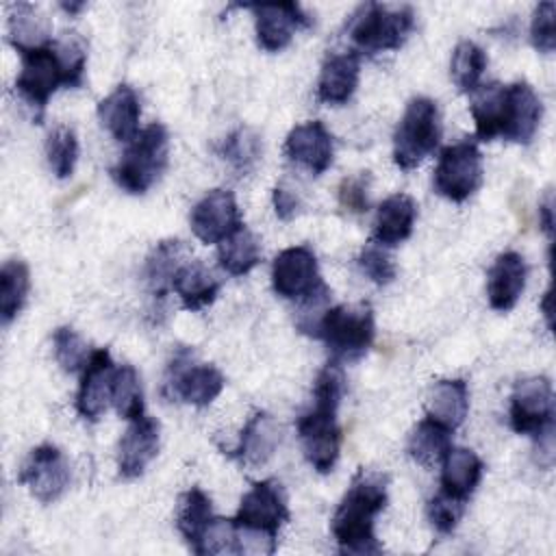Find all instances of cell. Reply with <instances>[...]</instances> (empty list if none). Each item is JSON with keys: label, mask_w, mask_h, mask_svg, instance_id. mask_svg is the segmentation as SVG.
<instances>
[{"label": "cell", "mask_w": 556, "mask_h": 556, "mask_svg": "<svg viewBox=\"0 0 556 556\" xmlns=\"http://www.w3.org/2000/svg\"><path fill=\"white\" fill-rule=\"evenodd\" d=\"M469 111L480 141L502 137L528 146L539 130L543 102L526 80H515L510 85L486 83L471 91Z\"/></svg>", "instance_id": "obj_1"}, {"label": "cell", "mask_w": 556, "mask_h": 556, "mask_svg": "<svg viewBox=\"0 0 556 556\" xmlns=\"http://www.w3.org/2000/svg\"><path fill=\"white\" fill-rule=\"evenodd\" d=\"M20 56L22 65L15 89L35 111L37 122L43 117L46 104L59 87L76 89L85 80L87 43L78 33H65V37L22 52Z\"/></svg>", "instance_id": "obj_2"}, {"label": "cell", "mask_w": 556, "mask_h": 556, "mask_svg": "<svg viewBox=\"0 0 556 556\" xmlns=\"http://www.w3.org/2000/svg\"><path fill=\"white\" fill-rule=\"evenodd\" d=\"M389 478L380 471L358 469L339 502L330 528L332 536L343 554H378L380 543L376 539V517L389 502Z\"/></svg>", "instance_id": "obj_3"}, {"label": "cell", "mask_w": 556, "mask_h": 556, "mask_svg": "<svg viewBox=\"0 0 556 556\" xmlns=\"http://www.w3.org/2000/svg\"><path fill=\"white\" fill-rule=\"evenodd\" d=\"M289 519L285 489L278 480L254 482L241 497L235 515L237 554H271L278 545V532Z\"/></svg>", "instance_id": "obj_4"}, {"label": "cell", "mask_w": 556, "mask_h": 556, "mask_svg": "<svg viewBox=\"0 0 556 556\" xmlns=\"http://www.w3.org/2000/svg\"><path fill=\"white\" fill-rule=\"evenodd\" d=\"M415 30V11L408 4H361L348 20L345 33L358 56L400 50Z\"/></svg>", "instance_id": "obj_5"}, {"label": "cell", "mask_w": 556, "mask_h": 556, "mask_svg": "<svg viewBox=\"0 0 556 556\" xmlns=\"http://www.w3.org/2000/svg\"><path fill=\"white\" fill-rule=\"evenodd\" d=\"M169 165V132L154 122L139 130L128 143L124 156L111 167V178L119 189L132 195H143Z\"/></svg>", "instance_id": "obj_6"}, {"label": "cell", "mask_w": 556, "mask_h": 556, "mask_svg": "<svg viewBox=\"0 0 556 556\" xmlns=\"http://www.w3.org/2000/svg\"><path fill=\"white\" fill-rule=\"evenodd\" d=\"M376 337L374 311L369 304L328 306L319 321L317 339L328 345L330 361L352 363L367 354Z\"/></svg>", "instance_id": "obj_7"}, {"label": "cell", "mask_w": 556, "mask_h": 556, "mask_svg": "<svg viewBox=\"0 0 556 556\" xmlns=\"http://www.w3.org/2000/svg\"><path fill=\"white\" fill-rule=\"evenodd\" d=\"M441 141V115L432 98H413L393 132V163L408 172L415 169Z\"/></svg>", "instance_id": "obj_8"}, {"label": "cell", "mask_w": 556, "mask_h": 556, "mask_svg": "<svg viewBox=\"0 0 556 556\" xmlns=\"http://www.w3.org/2000/svg\"><path fill=\"white\" fill-rule=\"evenodd\" d=\"M482 154L473 139L456 141L441 150L432 187L434 191L450 202H465L482 185Z\"/></svg>", "instance_id": "obj_9"}, {"label": "cell", "mask_w": 556, "mask_h": 556, "mask_svg": "<svg viewBox=\"0 0 556 556\" xmlns=\"http://www.w3.org/2000/svg\"><path fill=\"white\" fill-rule=\"evenodd\" d=\"M224 384L226 378L215 365L195 363L193 350L178 348L167 365L163 389L169 400H180L202 408L224 391Z\"/></svg>", "instance_id": "obj_10"}, {"label": "cell", "mask_w": 556, "mask_h": 556, "mask_svg": "<svg viewBox=\"0 0 556 556\" xmlns=\"http://www.w3.org/2000/svg\"><path fill=\"white\" fill-rule=\"evenodd\" d=\"M337 408L332 404L313 402V406L298 417V437L304 458L317 473H330L341 452V428L337 424Z\"/></svg>", "instance_id": "obj_11"}, {"label": "cell", "mask_w": 556, "mask_h": 556, "mask_svg": "<svg viewBox=\"0 0 556 556\" xmlns=\"http://www.w3.org/2000/svg\"><path fill=\"white\" fill-rule=\"evenodd\" d=\"M508 419L517 434L532 439L554 428V389L547 376H528L515 382Z\"/></svg>", "instance_id": "obj_12"}, {"label": "cell", "mask_w": 556, "mask_h": 556, "mask_svg": "<svg viewBox=\"0 0 556 556\" xmlns=\"http://www.w3.org/2000/svg\"><path fill=\"white\" fill-rule=\"evenodd\" d=\"M17 480L35 500L52 504L67 491L72 482V467L56 445L41 443L28 452L20 467Z\"/></svg>", "instance_id": "obj_13"}, {"label": "cell", "mask_w": 556, "mask_h": 556, "mask_svg": "<svg viewBox=\"0 0 556 556\" xmlns=\"http://www.w3.org/2000/svg\"><path fill=\"white\" fill-rule=\"evenodd\" d=\"M271 287L276 295L302 302L328 285L321 280L315 252L308 245H293L274 258Z\"/></svg>", "instance_id": "obj_14"}, {"label": "cell", "mask_w": 556, "mask_h": 556, "mask_svg": "<svg viewBox=\"0 0 556 556\" xmlns=\"http://www.w3.org/2000/svg\"><path fill=\"white\" fill-rule=\"evenodd\" d=\"M189 224L193 235L206 245L226 241L243 226L237 200L228 189H211L202 195L191 208Z\"/></svg>", "instance_id": "obj_15"}, {"label": "cell", "mask_w": 556, "mask_h": 556, "mask_svg": "<svg viewBox=\"0 0 556 556\" xmlns=\"http://www.w3.org/2000/svg\"><path fill=\"white\" fill-rule=\"evenodd\" d=\"M254 11L256 43L265 52L285 50L298 28L311 26L308 13L298 2H274V4H250Z\"/></svg>", "instance_id": "obj_16"}, {"label": "cell", "mask_w": 556, "mask_h": 556, "mask_svg": "<svg viewBox=\"0 0 556 556\" xmlns=\"http://www.w3.org/2000/svg\"><path fill=\"white\" fill-rule=\"evenodd\" d=\"M115 363L106 348L91 352L85 369L80 371V384L76 391V413L87 421H98L111 404Z\"/></svg>", "instance_id": "obj_17"}, {"label": "cell", "mask_w": 556, "mask_h": 556, "mask_svg": "<svg viewBox=\"0 0 556 556\" xmlns=\"http://www.w3.org/2000/svg\"><path fill=\"white\" fill-rule=\"evenodd\" d=\"M285 154L289 161L302 165L313 176H321L332 165L334 137L319 119L298 124L285 139Z\"/></svg>", "instance_id": "obj_18"}, {"label": "cell", "mask_w": 556, "mask_h": 556, "mask_svg": "<svg viewBox=\"0 0 556 556\" xmlns=\"http://www.w3.org/2000/svg\"><path fill=\"white\" fill-rule=\"evenodd\" d=\"M159 445H161L159 424L148 415H141V417L132 419L130 426L126 428V432L122 434L119 443H117V471H119V476L126 478V480L143 476L148 465L159 454Z\"/></svg>", "instance_id": "obj_19"}, {"label": "cell", "mask_w": 556, "mask_h": 556, "mask_svg": "<svg viewBox=\"0 0 556 556\" xmlns=\"http://www.w3.org/2000/svg\"><path fill=\"white\" fill-rule=\"evenodd\" d=\"M280 426L278 421L265 413L256 410L243 426L239 434V443L228 450V456L241 463L243 467H263L280 445Z\"/></svg>", "instance_id": "obj_20"}, {"label": "cell", "mask_w": 556, "mask_h": 556, "mask_svg": "<svg viewBox=\"0 0 556 556\" xmlns=\"http://www.w3.org/2000/svg\"><path fill=\"white\" fill-rule=\"evenodd\" d=\"M526 278L528 265L519 252L506 250L497 254L486 274V298L491 308L502 313L515 308L526 289Z\"/></svg>", "instance_id": "obj_21"}, {"label": "cell", "mask_w": 556, "mask_h": 556, "mask_svg": "<svg viewBox=\"0 0 556 556\" xmlns=\"http://www.w3.org/2000/svg\"><path fill=\"white\" fill-rule=\"evenodd\" d=\"M358 78L361 56L354 50L328 54L317 80V100L332 106L345 104L354 96Z\"/></svg>", "instance_id": "obj_22"}, {"label": "cell", "mask_w": 556, "mask_h": 556, "mask_svg": "<svg viewBox=\"0 0 556 556\" xmlns=\"http://www.w3.org/2000/svg\"><path fill=\"white\" fill-rule=\"evenodd\" d=\"M141 102L130 85H117L98 102V119L113 139L130 143L139 135Z\"/></svg>", "instance_id": "obj_23"}, {"label": "cell", "mask_w": 556, "mask_h": 556, "mask_svg": "<svg viewBox=\"0 0 556 556\" xmlns=\"http://www.w3.org/2000/svg\"><path fill=\"white\" fill-rule=\"evenodd\" d=\"M417 219V202L408 193H393L384 198L374 217V243L393 248L406 241Z\"/></svg>", "instance_id": "obj_24"}, {"label": "cell", "mask_w": 556, "mask_h": 556, "mask_svg": "<svg viewBox=\"0 0 556 556\" xmlns=\"http://www.w3.org/2000/svg\"><path fill=\"white\" fill-rule=\"evenodd\" d=\"M50 33L52 24L37 4L15 2L9 7L7 39L20 54L50 43Z\"/></svg>", "instance_id": "obj_25"}, {"label": "cell", "mask_w": 556, "mask_h": 556, "mask_svg": "<svg viewBox=\"0 0 556 556\" xmlns=\"http://www.w3.org/2000/svg\"><path fill=\"white\" fill-rule=\"evenodd\" d=\"M172 291L180 298L182 308L195 313L215 302L219 293V280L202 261L187 258L172 280Z\"/></svg>", "instance_id": "obj_26"}, {"label": "cell", "mask_w": 556, "mask_h": 556, "mask_svg": "<svg viewBox=\"0 0 556 556\" xmlns=\"http://www.w3.org/2000/svg\"><path fill=\"white\" fill-rule=\"evenodd\" d=\"M469 413V387L463 378L439 380L430 387L426 400V417L443 424L452 432L465 421Z\"/></svg>", "instance_id": "obj_27"}, {"label": "cell", "mask_w": 556, "mask_h": 556, "mask_svg": "<svg viewBox=\"0 0 556 556\" xmlns=\"http://www.w3.org/2000/svg\"><path fill=\"white\" fill-rule=\"evenodd\" d=\"M482 471L484 465L473 450L452 445L441 463V491L469 500L482 480Z\"/></svg>", "instance_id": "obj_28"}, {"label": "cell", "mask_w": 556, "mask_h": 556, "mask_svg": "<svg viewBox=\"0 0 556 556\" xmlns=\"http://www.w3.org/2000/svg\"><path fill=\"white\" fill-rule=\"evenodd\" d=\"M185 261H187V248L178 239H165L152 248V252L146 258L143 278H146L148 291L156 300H163L172 291V280Z\"/></svg>", "instance_id": "obj_29"}, {"label": "cell", "mask_w": 556, "mask_h": 556, "mask_svg": "<svg viewBox=\"0 0 556 556\" xmlns=\"http://www.w3.org/2000/svg\"><path fill=\"white\" fill-rule=\"evenodd\" d=\"M450 450H452V430L430 417H424L408 434L406 452L417 465L426 469L441 465Z\"/></svg>", "instance_id": "obj_30"}, {"label": "cell", "mask_w": 556, "mask_h": 556, "mask_svg": "<svg viewBox=\"0 0 556 556\" xmlns=\"http://www.w3.org/2000/svg\"><path fill=\"white\" fill-rule=\"evenodd\" d=\"M261 241L254 232L241 226L235 235L219 243L217 250V265L228 276H245L261 263Z\"/></svg>", "instance_id": "obj_31"}, {"label": "cell", "mask_w": 556, "mask_h": 556, "mask_svg": "<svg viewBox=\"0 0 556 556\" xmlns=\"http://www.w3.org/2000/svg\"><path fill=\"white\" fill-rule=\"evenodd\" d=\"M30 291V269L24 261L11 258L0 269V317L11 324L26 304Z\"/></svg>", "instance_id": "obj_32"}, {"label": "cell", "mask_w": 556, "mask_h": 556, "mask_svg": "<svg viewBox=\"0 0 556 556\" xmlns=\"http://www.w3.org/2000/svg\"><path fill=\"white\" fill-rule=\"evenodd\" d=\"M211 519H213V504H211V497L200 486H191L178 497L176 528L185 536L189 547L198 543L200 534L204 532Z\"/></svg>", "instance_id": "obj_33"}, {"label": "cell", "mask_w": 556, "mask_h": 556, "mask_svg": "<svg viewBox=\"0 0 556 556\" xmlns=\"http://www.w3.org/2000/svg\"><path fill=\"white\" fill-rule=\"evenodd\" d=\"M217 152L239 176H245L258 165L263 156V143L256 130L250 126H239L219 143Z\"/></svg>", "instance_id": "obj_34"}, {"label": "cell", "mask_w": 556, "mask_h": 556, "mask_svg": "<svg viewBox=\"0 0 556 556\" xmlns=\"http://www.w3.org/2000/svg\"><path fill=\"white\" fill-rule=\"evenodd\" d=\"M486 63H489L486 54L476 41H471V39L458 41L454 46L452 59H450V76H452L454 85L458 87V91H463V93L476 91L480 87Z\"/></svg>", "instance_id": "obj_35"}, {"label": "cell", "mask_w": 556, "mask_h": 556, "mask_svg": "<svg viewBox=\"0 0 556 556\" xmlns=\"http://www.w3.org/2000/svg\"><path fill=\"white\" fill-rule=\"evenodd\" d=\"M111 404H113L115 413L126 421H132L141 415H146L143 413L146 404H143L141 378H139V374L132 365L115 367L113 389H111Z\"/></svg>", "instance_id": "obj_36"}, {"label": "cell", "mask_w": 556, "mask_h": 556, "mask_svg": "<svg viewBox=\"0 0 556 556\" xmlns=\"http://www.w3.org/2000/svg\"><path fill=\"white\" fill-rule=\"evenodd\" d=\"M46 159L56 178H70L78 161V139L70 126H56L46 139Z\"/></svg>", "instance_id": "obj_37"}, {"label": "cell", "mask_w": 556, "mask_h": 556, "mask_svg": "<svg viewBox=\"0 0 556 556\" xmlns=\"http://www.w3.org/2000/svg\"><path fill=\"white\" fill-rule=\"evenodd\" d=\"M52 350H54L56 363L67 374L83 371L91 352H93V350L87 348V343L80 339V334L70 326H61V328L54 330Z\"/></svg>", "instance_id": "obj_38"}, {"label": "cell", "mask_w": 556, "mask_h": 556, "mask_svg": "<svg viewBox=\"0 0 556 556\" xmlns=\"http://www.w3.org/2000/svg\"><path fill=\"white\" fill-rule=\"evenodd\" d=\"M465 508H467V500H460L445 491H439L437 495H432L428 500L426 517L439 534H452L456 530L458 521L463 519Z\"/></svg>", "instance_id": "obj_39"}, {"label": "cell", "mask_w": 556, "mask_h": 556, "mask_svg": "<svg viewBox=\"0 0 556 556\" xmlns=\"http://www.w3.org/2000/svg\"><path fill=\"white\" fill-rule=\"evenodd\" d=\"M195 554L206 556V554H224L232 552L237 554V523L235 519H224L215 517L208 521L204 532L200 534L198 543L191 547Z\"/></svg>", "instance_id": "obj_40"}, {"label": "cell", "mask_w": 556, "mask_h": 556, "mask_svg": "<svg viewBox=\"0 0 556 556\" xmlns=\"http://www.w3.org/2000/svg\"><path fill=\"white\" fill-rule=\"evenodd\" d=\"M356 263H358V269H361L374 285L384 287V285H389V282L395 280L397 269H395V263H393L391 254L384 250V245L367 243V245L361 250Z\"/></svg>", "instance_id": "obj_41"}, {"label": "cell", "mask_w": 556, "mask_h": 556, "mask_svg": "<svg viewBox=\"0 0 556 556\" xmlns=\"http://www.w3.org/2000/svg\"><path fill=\"white\" fill-rule=\"evenodd\" d=\"M556 4L552 0L539 2L530 22V43L534 50L549 54L556 48Z\"/></svg>", "instance_id": "obj_42"}, {"label": "cell", "mask_w": 556, "mask_h": 556, "mask_svg": "<svg viewBox=\"0 0 556 556\" xmlns=\"http://www.w3.org/2000/svg\"><path fill=\"white\" fill-rule=\"evenodd\" d=\"M369 187L371 176L369 172H358L354 176H348L339 185V204L350 213H365L369 208Z\"/></svg>", "instance_id": "obj_43"}, {"label": "cell", "mask_w": 556, "mask_h": 556, "mask_svg": "<svg viewBox=\"0 0 556 556\" xmlns=\"http://www.w3.org/2000/svg\"><path fill=\"white\" fill-rule=\"evenodd\" d=\"M271 200H274V211H276L278 219H282V222L293 219V217L302 211L300 198H298L291 189H287L285 185H278V187L274 189Z\"/></svg>", "instance_id": "obj_44"}, {"label": "cell", "mask_w": 556, "mask_h": 556, "mask_svg": "<svg viewBox=\"0 0 556 556\" xmlns=\"http://www.w3.org/2000/svg\"><path fill=\"white\" fill-rule=\"evenodd\" d=\"M539 217H541V228L552 239V235H554V198H552V191H547L545 198L539 202Z\"/></svg>", "instance_id": "obj_45"}, {"label": "cell", "mask_w": 556, "mask_h": 556, "mask_svg": "<svg viewBox=\"0 0 556 556\" xmlns=\"http://www.w3.org/2000/svg\"><path fill=\"white\" fill-rule=\"evenodd\" d=\"M61 9L67 11L70 15H74V13H78L80 9H85V2H61Z\"/></svg>", "instance_id": "obj_46"}]
</instances>
